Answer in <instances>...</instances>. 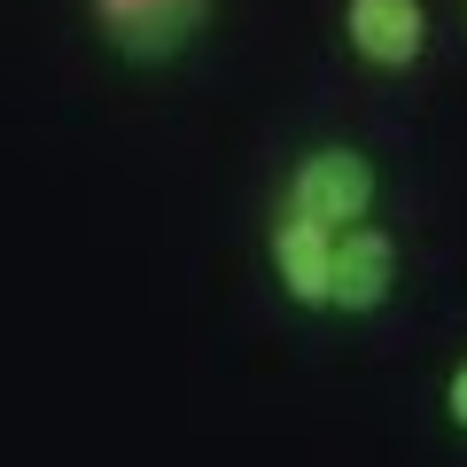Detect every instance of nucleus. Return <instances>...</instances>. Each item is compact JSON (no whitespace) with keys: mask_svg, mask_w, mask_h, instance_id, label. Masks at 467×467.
Here are the masks:
<instances>
[{"mask_svg":"<svg viewBox=\"0 0 467 467\" xmlns=\"http://www.w3.org/2000/svg\"><path fill=\"white\" fill-rule=\"evenodd\" d=\"M335 39L374 78H413L436 47L429 0H335Z\"/></svg>","mask_w":467,"mask_h":467,"instance_id":"nucleus-3","label":"nucleus"},{"mask_svg":"<svg viewBox=\"0 0 467 467\" xmlns=\"http://www.w3.org/2000/svg\"><path fill=\"white\" fill-rule=\"evenodd\" d=\"M273 202L319 218V226L382 218V164H374V149H358V140H304V149L281 164Z\"/></svg>","mask_w":467,"mask_h":467,"instance_id":"nucleus-1","label":"nucleus"},{"mask_svg":"<svg viewBox=\"0 0 467 467\" xmlns=\"http://www.w3.org/2000/svg\"><path fill=\"white\" fill-rule=\"evenodd\" d=\"M460 8H467V0H460Z\"/></svg>","mask_w":467,"mask_h":467,"instance_id":"nucleus-6","label":"nucleus"},{"mask_svg":"<svg viewBox=\"0 0 467 467\" xmlns=\"http://www.w3.org/2000/svg\"><path fill=\"white\" fill-rule=\"evenodd\" d=\"M436 413H444L451 436H467V350L444 367V389H436Z\"/></svg>","mask_w":467,"mask_h":467,"instance_id":"nucleus-5","label":"nucleus"},{"mask_svg":"<svg viewBox=\"0 0 467 467\" xmlns=\"http://www.w3.org/2000/svg\"><path fill=\"white\" fill-rule=\"evenodd\" d=\"M405 296V242L389 218H358L327 265V319H382Z\"/></svg>","mask_w":467,"mask_h":467,"instance_id":"nucleus-4","label":"nucleus"},{"mask_svg":"<svg viewBox=\"0 0 467 467\" xmlns=\"http://www.w3.org/2000/svg\"><path fill=\"white\" fill-rule=\"evenodd\" d=\"M86 8V32L133 70H164L211 32L218 0H78Z\"/></svg>","mask_w":467,"mask_h":467,"instance_id":"nucleus-2","label":"nucleus"}]
</instances>
